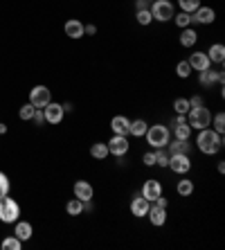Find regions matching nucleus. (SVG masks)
<instances>
[{
	"label": "nucleus",
	"mask_w": 225,
	"mask_h": 250,
	"mask_svg": "<svg viewBox=\"0 0 225 250\" xmlns=\"http://www.w3.org/2000/svg\"><path fill=\"white\" fill-rule=\"evenodd\" d=\"M198 41V34L194 27H183V32H180V45L183 47H194Z\"/></svg>",
	"instance_id": "21"
},
{
	"label": "nucleus",
	"mask_w": 225,
	"mask_h": 250,
	"mask_svg": "<svg viewBox=\"0 0 225 250\" xmlns=\"http://www.w3.org/2000/svg\"><path fill=\"white\" fill-rule=\"evenodd\" d=\"M83 34L95 36V34H97V27H95V25H83Z\"/></svg>",
	"instance_id": "42"
},
{
	"label": "nucleus",
	"mask_w": 225,
	"mask_h": 250,
	"mask_svg": "<svg viewBox=\"0 0 225 250\" xmlns=\"http://www.w3.org/2000/svg\"><path fill=\"white\" fill-rule=\"evenodd\" d=\"M153 203H156V205H160V208H167V198H164V196H162V194H160V196H158L156 201H153Z\"/></svg>",
	"instance_id": "43"
},
{
	"label": "nucleus",
	"mask_w": 225,
	"mask_h": 250,
	"mask_svg": "<svg viewBox=\"0 0 225 250\" xmlns=\"http://www.w3.org/2000/svg\"><path fill=\"white\" fill-rule=\"evenodd\" d=\"M169 169H171L173 174H180V176H185L189 174V169H191V160H189V153H171L169 156Z\"/></svg>",
	"instance_id": "6"
},
{
	"label": "nucleus",
	"mask_w": 225,
	"mask_h": 250,
	"mask_svg": "<svg viewBox=\"0 0 225 250\" xmlns=\"http://www.w3.org/2000/svg\"><path fill=\"white\" fill-rule=\"evenodd\" d=\"M43 115H45V122L50 124H59L63 120L65 111H63V104H57V102H50V104L43 108Z\"/></svg>",
	"instance_id": "10"
},
{
	"label": "nucleus",
	"mask_w": 225,
	"mask_h": 250,
	"mask_svg": "<svg viewBox=\"0 0 225 250\" xmlns=\"http://www.w3.org/2000/svg\"><path fill=\"white\" fill-rule=\"evenodd\" d=\"M5 133H7V124L0 122V135H5Z\"/></svg>",
	"instance_id": "45"
},
{
	"label": "nucleus",
	"mask_w": 225,
	"mask_h": 250,
	"mask_svg": "<svg viewBox=\"0 0 225 250\" xmlns=\"http://www.w3.org/2000/svg\"><path fill=\"white\" fill-rule=\"evenodd\" d=\"M90 156H93L95 160H106V158L110 156L108 145H106V142H95V145L90 146Z\"/></svg>",
	"instance_id": "24"
},
{
	"label": "nucleus",
	"mask_w": 225,
	"mask_h": 250,
	"mask_svg": "<svg viewBox=\"0 0 225 250\" xmlns=\"http://www.w3.org/2000/svg\"><path fill=\"white\" fill-rule=\"evenodd\" d=\"M142 163H144L146 167H156V151H146L144 156H142Z\"/></svg>",
	"instance_id": "38"
},
{
	"label": "nucleus",
	"mask_w": 225,
	"mask_h": 250,
	"mask_svg": "<svg viewBox=\"0 0 225 250\" xmlns=\"http://www.w3.org/2000/svg\"><path fill=\"white\" fill-rule=\"evenodd\" d=\"M20 216V205L14 201L9 194L0 198V221L2 223H14Z\"/></svg>",
	"instance_id": "4"
},
{
	"label": "nucleus",
	"mask_w": 225,
	"mask_h": 250,
	"mask_svg": "<svg viewBox=\"0 0 225 250\" xmlns=\"http://www.w3.org/2000/svg\"><path fill=\"white\" fill-rule=\"evenodd\" d=\"M72 189H75V196L79 201H93V196H95V187L88 181H77Z\"/></svg>",
	"instance_id": "15"
},
{
	"label": "nucleus",
	"mask_w": 225,
	"mask_h": 250,
	"mask_svg": "<svg viewBox=\"0 0 225 250\" xmlns=\"http://www.w3.org/2000/svg\"><path fill=\"white\" fill-rule=\"evenodd\" d=\"M2 248H5V250H20V248H23V241L14 234V237L2 239Z\"/></svg>",
	"instance_id": "30"
},
{
	"label": "nucleus",
	"mask_w": 225,
	"mask_h": 250,
	"mask_svg": "<svg viewBox=\"0 0 225 250\" xmlns=\"http://www.w3.org/2000/svg\"><path fill=\"white\" fill-rule=\"evenodd\" d=\"M198 82H201V86H205V88L214 86V83H221V86H223L225 75H223V70H212V68H207V70H203V72H201Z\"/></svg>",
	"instance_id": "9"
},
{
	"label": "nucleus",
	"mask_w": 225,
	"mask_h": 250,
	"mask_svg": "<svg viewBox=\"0 0 225 250\" xmlns=\"http://www.w3.org/2000/svg\"><path fill=\"white\" fill-rule=\"evenodd\" d=\"M176 192L180 194V196H191L194 194V181H189V178H183V181H178V185H176Z\"/></svg>",
	"instance_id": "26"
},
{
	"label": "nucleus",
	"mask_w": 225,
	"mask_h": 250,
	"mask_svg": "<svg viewBox=\"0 0 225 250\" xmlns=\"http://www.w3.org/2000/svg\"><path fill=\"white\" fill-rule=\"evenodd\" d=\"M187 63L191 65V70H196V72H203V70L212 68V61L205 52H194L189 59H187Z\"/></svg>",
	"instance_id": "14"
},
{
	"label": "nucleus",
	"mask_w": 225,
	"mask_h": 250,
	"mask_svg": "<svg viewBox=\"0 0 225 250\" xmlns=\"http://www.w3.org/2000/svg\"><path fill=\"white\" fill-rule=\"evenodd\" d=\"M178 5H180V12L194 14L201 7V0H178Z\"/></svg>",
	"instance_id": "29"
},
{
	"label": "nucleus",
	"mask_w": 225,
	"mask_h": 250,
	"mask_svg": "<svg viewBox=\"0 0 225 250\" xmlns=\"http://www.w3.org/2000/svg\"><path fill=\"white\" fill-rule=\"evenodd\" d=\"M14 234H16L20 241H27V239H32V234H34V228H32V223H27V221H16Z\"/></svg>",
	"instance_id": "20"
},
{
	"label": "nucleus",
	"mask_w": 225,
	"mask_h": 250,
	"mask_svg": "<svg viewBox=\"0 0 225 250\" xmlns=\"http://www.w3.org/2000/svg\"><path fill=\"white\" fill-rule=\"evenodd\" d=\"M198 106H203V97H201V95L189 97V108H198Z\"/></svg>",
	"instance_id": "40"
},
{
	"label": "nucleus",
	"mask_w": 225,
	"mask_h": 250,
	"mask_svg": "<svg viewBox=\"0 0 225 250\" xmlns=\"http://www.w3.org/2000/svg\"><path fill=\"white\" fill-rule=\"evenodd\" d=\"M191 72H194V70H191V65L187 63V61H178V63H176V75H178L180 79H187Z\"/></svg>",
	"instance_id": "31"
},
{
	"label": "nucleus",
	"mask_w": 225,
	"mask_h": 250,
	"mask_svg": "<svg viewBox=\"0 0 225 250\" xmlns=\"http://www.w3.org/2000/svg\"><path fill=\"white\" fill-rule=\"evenodd\" d=\"M216 169H219V174H225V160H221V163L216 165Z\"/></svg>",
	"instance_id": "44"
},
{
	"label": "nucleus",
	"mask_w": 225,
	"mask_h": 250,
	"mask_svg": "<svg viewBox=\"0 0 225 250\" xmlns=\"http://www.w3.org/2000/svg\"><path fill=\"white\" fill-rule=\"evenodd\" d=\"M149 2H153V0H149Z\"/></svg>",
	"instance_id": "46"
},
{
	"label": "nucleus",
	"mask_w": 225,
	"mask_h": 250,
	"mask_svg": "<svg viewBox=\"0 0 225 250\" xmlns=\"http://www.w3.org/2000/svg\"><path fill=\"white\" fill-rule=\"evenodd\" d=\"M34 111H36V106L25 104V106H20V111H18V115H20V120H32Z\"/></svg>",
	"instance_id": "36"
},
{
	"label": "nucleus",
	"mask_w": 225,
	"mask_h": 250,
	"mask_svg": "<svg viewBox=\"0 0 225 250\" xmlns=\"http://www.w3.org/2000/svg\"><path fill=\"white\" fill-rule=\"evenodd\" d=\"M187 124L191 126V131H194V128H196V131L207 128L209 124H212V113H209V108H205V104L198 106V108H189V113H187Z\"/></svg>",
	"instance_id": "3"
},
{
	"label": "nucleus",
	"mask_w": 225,
	"mask_h": 250,
	"mask_svg": "<svg viewBox=\"0 0 225 250\" xmlns=\"http://www.w3.org/2000/svg\"><path fill=\"white\" fill-rule=\"evenodd\" d=\"M146 128H149V124H146L144 120H133L131 126H128V135H133V138H144Z\"/></svg>",
	"instance_id": "23"
},
{
	"label": "nucleus",
	"mask_w": 225,
	"mask_h": 250,
	"mask_svg": "<svg viewBox=\"0 0 225 250\" xmlns=\"http://www.w3.org/2000/svg\"><path fill=\"white\" fill-rule=\"evenodd\" d=\"M214 131L223 135V131H225V113H216V115H214Z\"/></svg>",
	"instance_id": "35"
},
{
	"label": "nucleus",
	"mask_w": 225,
	"mask_h": 250,
	"mask_svg": "<svg viewBox=\"0 0 225 250\" xmlns=\"http://www.w3.org/2000/svg\"><path fill=\"white\" fill-rule=\"evenodd\" d=\"M196 145L205 156H214V153H219L223 149V135L216 133L214 128H201L198 131V138H196Z\"/></svg>",
	"instance_id": "1"
},
{
	"label": "nucleus",
	"mask_w": 225,
	"mask_h": 250,
	"mask_svg": "<svg viewBox=\"0 0 225 250\" xmlns=\"http://www.w3.org/2000/svg\"><path fill=\"white\" fill-rule=\"evenodd\" d=\"M135 18H138V23L142 25V27H146V25L153 23V16H151L149 9H140V12L135 14Z\"/></svg>",
	"instance_id": "32"
},
{
	"label": "nucleus",
	"mask_w": 225,
	"mask_h": 250,
	"mask_svg": "<svg viewBox=\"0 0 225 250\" xmlns=\"http://www.w3.org/2000/svg\"><path fill=\"white\" fill-rule=\"evenodd\" d=\"M144 138L153 149H164V146L169 145V140H171V131H169V126H164V124H153V126L146 128Z\"/></svg>",
	"instance_id": "2"
},
{
	"label": "nucleus",
	"mask_w": 225,
	"mask_h": 250,
	"mask_svg": "<svg viewBox=\"0 0 225 250\" xmlns=\"http://www.w3.org/2000/svg\"><path fill=\"white\" fill-rule=\"evenodd\" d=\"M50 102H52V93L47 86H34L29 90V104L36 108H45Z\"/></svg>",
	"instance_id": "7"
},
{
	"label": "nucleus",
	"mask_w": 225,
	"mask_h": 250,
	"mask_svg": "<svg viewBox=\"0 0 225 250\" xmlns=\"http://www.w3.org/2000/svg\"><path fill=\"white\" fill-rule=\"evenodd\" d=\"M173 111L180 113V115H187V113H189V99L176 97V99H173Z\"/></svg>",
	"instance_id": "28"
},
{
	"label": "nucleus",
	"mask_w": 225,
	"mask_h": 250,
	"mask_svg": "<svg viewBox=\"0 0 225 250\" xmlns=\"http://www.w3.org/2000/svg\"><path fill=\"white\" fill-rule=\"evenodd\" d=\"M173 21H176V25H178L180 29H183V27H189V25H191V14L180 12V14H176V18H173Z\"/></svg>",
	"instance_id": "33"
},
{
	"label": "nucleus",
	"mask_w": 225,
	"mask_h": 250,
	"mask_svg": "<svg viewBox=\"0 0 225 250\" xmlns=\"http://www.w3.org/2000/svg\"><path fill=\"white\" fill-rule=\"evenodd\" d=\"M151 203L146 201L142 194H138V196L131 201V214L133 216H138V219H142V216H146V212H149Z\"/></svg>",
	"instance_id": "16"
},
{
	"label": "nucleus",
	"mask_w": 225,
	"mask_h": 250,
	"mask_svg": "<svg viewBox=\"0 0 225 250\" xmlns=\"http://www.w3.org/2000/svg\"><path fill=\"white\" fill-rule=\"evenodd\" d=\"M214 18H216V14H214L212 7H203L201 5L196 12L191 14V23H196V25H212Z\"/></svg>",
	"instance_id": "12"
},
{
	"label": "nucleus",
	"mask_w": 225,
	"mask_h": 250,
	"mask_svg": "<svg viewBox=\"0 0 225 250\" xmlns=\"http://www.w3.org/2000/svg\"><path fill=\"white\" fill-rule=\"evenodd\" d=\"M149 0H135V12H140V9H149Z\"/></svg>",
	"instance_id": "41"
},
{
	"label": "nucleus",
	"mask_w": 225,
	"mask_h": 250,
	"mask_svg": "<svg viewBox=\"0 0 225 250\" xmlns=\"http://www.w3.org/2000/svg\"><path fill=\"white\" fill-rule=\"evenodd\" d=\"M128 126H131V120L126 115H115L110 120V128L115 135H128Z\"/></svg>",
	"instance_id": "18"
},
{
	"label": "nucleus",
	"mask_w": 225,
	"mask_h": 250,
	"mask_svg": "<svg viewBox=\"0 0 225 250\" xmlns=\"http://www.w3.org/2000/svg\"><path fill=\"white\" fill-rule=\"evenodd\" d=\"M149 12H151V16H153V21L167 23V21L173 18V2L171 0H153L149 7Z\"/></svg>",
	"instance_id": "5"
},
{
	"label": "nucleus",
	"mask_w": 225,
	"mask_h": 250,
	"mask_svg": "<svg viewBox=\"0 0 225 250\" xmlns=\"http://www.w3.org/2000/svg\"><path fill=\"white\" fill-rule=\"evenodd\" d=\"M160 194H162V183L158 181V178H149V181H144V185H142V196H144L149 203H153Z\"/></svg>",
	"instance_id": "11"
},
{
	"label": "nucleus",
	"mask_w": 225,
	"mask_h": 250,
	"mask_svg": "<svg viewBox=\"0 0 225 250\" xmlns=\"http://www.w3.org/2000/svg\"><path fill=\"white\" fill-rule=\"evenodd\" d=\"M106 145H108V153L110 156H115V158H124L128 153V149H131L126 135H115L113 133V138H110Z\"/></svg>",
	"instance_id": "8"
},
{
	"label": "nucleus",
	"mask_w": 225,
	"mask_h": 250,
	"mask_svg": "<svg viewBox=\"0 0 225 250\" xmlns=\"http://www.w3.org/2000/svg\"><path fill=\"white\" fill-rule=\"evenodd\" d=\"M164 149H169V156L171 153H189L191 145H189V140H169V145L164 146Z\"/></svg>",
	"instance_id": "22"
},
{
	"label": "nucleus",
	"mask_w": 225,
	"mask_h": 250,
	"mask_svg": "<svg viewBox=\"0 0 225 250\" xmlns=\"http://www.w3.org/2000/svg\"><path fill=\"white\" fill-rule=\"evenodd\" d=\"M9 189H12V183H9L7 174H2V171H0V198L7 196V194H9Z\"/></svg>",
	"instance_id": "34"
},
{
	"label": "nucleus",
	"mask_w": 225,
	"mask_h": 250,
	"mask_svg": "<svg viewBox=\"0 0 225 250\" xmlns=\"http://www.w3.org/2000/svg\"><path fill=\"white\" fill-rule=\"evenodd\" d=\"M205 54L209 57L212 63H223L225 61V45L223 43H214V45H209V50Z\"/></svg>",
	"instance_id": "19"
},
{
	"label": "nucleus",
	"mask_w": 225,
	"mask_h": 250,
	"mask_svg": "<svg viewBox=\"0 0 225 250\" xmlns=\"http://www.w3.org/2000/svg\"><path fill=\"white\" fill-rule=\"evenodd\" d=\"M65 212H68L70 216H79L81 212H83V201H79V198H72V201H68L65 203Z\"/></svg>",
	"instance_id": "27"
},
{
	"label": "nucleus",
	"mask_w": 225,
	"mask_h": 250,
	"mask_svg": "<svg viewBox=\"0 0 225 250\" xmlns=\"http://www.w3.org/2000/svg\"><path fill=\"white\" fill-rule=\"evenodd\" d=\"M63 32L68 39H72V41H77V39H81V36H86L83 34V23L81 21H77V18H70L68 23L63 25Z\"/></svg>",
	"instance_id": "17"
},
{
	"label": "nucleus",
	"mask_w": 225,
	"mask_h": 250,
	"mask_svg": "<svg viewBox=\"0 0 225 250\" xmlns=\"http://www.w3.org/2000/svg\"><path fill=\"white\" fill-rule=\"evenodd\" d=\"M32 120H34L36 126H43V124H45V115H43V108H36L34 115H32Z\"/></svg>",
	"instance_id": "39"
},
{
	"label": "nucleus",
	"mask_w": 225,
	"mask_h": 250,
	"mask_svg": "<svg viewBox=\"0 0 225 250\" xmlns=\"http://www.w3.org/2000/svg\"><path fill=\"white\" fill-rule=\"evenodd\" d=\"M173 135H176V140H189L191 138V126L187 122L173 124Z\"/></svg>",
	"instance_id": "25"
},
{
	"label": "nucleus",
	"mask_w": 225,
	"mask_h": 250,
	"mask_svg": "<svg viewBox=\"0 0 225 250\" xmlns=\"http://www.w3.org/2000/svg\"><path fill=\"white\" fill-rule=\"evenodd\" d=\"M156 165L158 167H167L169 165V153L162 151V149H156Z\"/></svg>",
	"instance_id": "37"
},
{
	"label": "nucleus",
	"mask_w": 225,
	"mask_h": 250,
	"mask_svg": "<svg viewBox=\"0 0 225 250\" xmlns=\"http://www.w3.org/2000/svg\"><path fill=\"white\" fill-rule=\"evenodd\" d=\"M146 216H149L151 226L162 228L164 223H167V208H160V205L151 203V208H149V212H146Z\"/></svg>",
	"instance_id": "13"
}]
</instances>
